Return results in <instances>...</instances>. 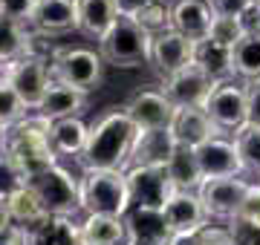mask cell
<instances>
[{
	"label": "cell",
	"instance_id": "cell-1",
	"mask_svg": "<svg viewBox=\"0 0 260 245\" xmlns=\"http://www.w3.org/2000/svg\"><path fill=\"white\" fill-rule=\"evenodd\" d=\"M49 133H52V121L44 118L41 113H29L23 121L3 130L0 153H6V159L18 168L23 182L38 179L41 173H47L49 168H55L61 161L58 153L52 150Z\"/></svg>",
	"mask_w": 260,
	"mask_h": 245
},
{
	"label": "cell",
	"instance_id": "cell-2",
	"mask_svg": "<svg viewBox=\"0 0 260 245\" xmlns=\"http://www.w3.org/2000/svg\"><path fill=\"white\" fill-rule=\"evenodd\" d=\"M136 124L121 107H110L90 124V139L81 153V170H127Z\"/></svg>",
	"mask_w": 260,
	"mask_h": 245
},
{
	"label": "cell",
	"instance_id": "cell-3",
	"mask_svg": "<svg viewBox=\"0 0 260 245\" xmlns=\"http://www.w3.org/2000/svg\"><path fill=\"white\" fill-rule=\"evenodd\" d=\"M81 217H119L133 211L124 170H81Z\"/></svg>",
	"mask_w": 260,
	"mask_h": 245
},
{
	"label": "cell",
	"instance_id": "cell-4",
	"mask_svg": "<svg viewBox=\"0 0 260 245\" xmlns=\"http://www.w3.org/2000/svg\"><path fill=\"white\" fill-rule=\"evenodd\" d=\"M99 52H102L104 64L116 66V69H136V66L150 64V52H153V38L130 18H119L113 29L99 40Z\"/></svg>",
	"mask_w": 260,
	"mask_h": 245
},
{
	"label": "cell",
	"instance_id": "cell-5",
	"mask_svg": "<svg viewBox=\"0 0 260 245\" xmlns=\"http://www.w3.org/2000/svg\"><path fill=\"white\" fill-rule=\"evenodd\" d=\"M52 78L81 93H93L102 84L104 58L99 49L90 47H58L52 55Z\"/></svg>",
	"mask_w": 260,
	"mask_h": 245
},
{
	"label": "cell",
	"instance_id": "cell-6",
	"mask_svg": "<svg viewBox=\"0 0 260 245\" xmlns=\"http://www.w3.org/2000/svg\"><path fill=\"white\" fill-rule=\"evenodd\" d=\"M49 217H81V185L73 170L58 161L55 168L29 182Z\"/></svg>",
	"mask_w": 260,
	"mask_h": 245
},
{
	"label": "cell",
	"instance_id": "cell-7",
	"mask_svg": "<svg viewBox=\"0 0 260 245\" xmlns=\"http://www.w3.org/2000/svg\"><path fill=\"white\" fill-rule=\"evenodd\" d=\"M211 115V121L225 133L234 136L237 130H243L249 118V84L240 78H229V81H217L214 93L208 95V101L203 107Z\"/></svg>",
	"mask_w": 260,
	"mask_h": 245
},
{
	"label": "cell",
	"instance_id": "cell-8",
	"mask_svg": "<svg viewBox=\"0 0 260 245\" xmlns=\"http://www.w3.org/2000/svg\"><path fill=\"white\" fill-rule=\"evenodd\" d=\"M251 182L243 176H232V179H205L197 190V196L205 208L208 222H234L240 214L243 202L249 196Z\"/></svg>",
	"mask_w": 260,
	"mask_h": 245
},
{
	"label": "cell",
	"instance_id": "cell-9",
	"mask_svg": "<svg viewBox=\"0 0 260 245\" xmlns=\"http://www.w3.org/2000/svg\"><path fill=\"white\" fill-rule=\"evenodd\" d=\"M3 75L15 87V93L20 95V101L29 107V113H35L41 101H44V95L47 90L52 87V66L49 61L44 58H35V55H23L18 61H12V64L3 66Z\"/></svg>",
	"mask_w": 260,
	"mask_h": 245
},
{
	"label": "cell",
	"instance_id": "cell-10",
	"mask_svg": "<svg viewBox=\"0 0 260 245\" xmlns=\"http://www.w3.org/2000/svg\"><path fill=\"white\" fill-rule=\"evenodd\" d=\"M121 110L136 124V130H168L171 121H174V113H177V107L168 101V95L159 87L133 93L121 104Z\"/></svg>",
	"mask_w": 260,
	"mask_h": 245
},
{
	"label": "cell",
	"instance_id": "cell-11",
	"mask_svg": "<svg viewBox=\"0 0 260 245\" xmlns=\"http://www.w3.org/2000/svg\"><path fill=\"white\" fill-rule=\"evenodd\" d=\"M214 87H217V81H211L200 66L191 64L182 72H177V75L162 78L159 90L168 95V101L177 110H185V107H205L208 95L214 93Z\"/></svg>",
	"mask_w": 260,
	"mask_h": 245
},
{
	"label": "cell",
	"instance_id": "cell-12",
	"mask_svg": "<svg viewBox=\"0 0 260 245\" xmlns=\"http://www.w3.org/2000/svg\"><path fill=\"white\" fill-rule=\"evenodd\" d=\"M130 185V199L133 208H150V211H162L165 202L174 193L171 176L165 168H127L124 170Z\"/></svg>",
	"mask_w": 260,
	"mask_h": 245
},
{
	"label": "cell",
	"instance_id": "cell-13",
	"mask_svg": "<svg viewBox=\"0 0 260 245\" xmlns=\"http://www.w3.org/2000/svg\"><path fill=\"white\" fill-rule=\"evenodd\" d=\"M197 156H200V168H203L205 179H232V176L246 173L234 136H217L211 142H205L203 147H197Z\"/></svg>",
	"mask_w": 260,
	"mask_h": 245
},
{
	"label": "cell",
	"instance_id": "cell-14",
	"mask_svg": "<svg viewBox=\"0 0 260 245\" xmlns=\"http://www.w3.org/2000/svg\"><path fill=\"white\" fill-rule=\"evenodd\" d=\"M194 64V40L168 29L153 38V52H150V66L156 69L159 78H171L182 72L185 66Z\"/></svg>",
	"mask_w": 260,
	"mask_h": 245
},
{
	"label": "cell",
	"instance_id": "cell-15",
	"mask_svg": "<svg viewBox=\"0 0 260 245\" xmlns=\"http://www.w3.org/2000/svg\"><path fill=\"white\" fill-rule=\"evenodd\" d=\"M177 147L179 144L171 127L168 130H139L130 147L127 168H168Z\"/></svg>",
	"mask_w": 260,
	"mask_h": 245
},
{
	"label": "cell",
	"instance_id": "cell-16",
	"mask_svg": "<svg viewBox=\"0 0 260 245\" xmlns=\"http://www.w3.org/2000/svg\"><path fill=\"white\" fill-rule=\"evenodd\" d=\"M29 29H35L47 38H58L67 32H81L78 0H38V9L29 20Z\"/></svg>",
	"mask_w": 260,
	"mask_h": 245
},
{
	"label": "cell",
	"instance_id": "cell-17",
	"mask_svg": "<svg viewBox=\"0 0 260 245\" xmlns=\"http://www.w3.org/2000/svg\"><path fill=\"white\" fill-rule=\"evenodd\" d=\"M162 214H165L171 234H197L203 225H208V217H205V208L197 190H174Z\"/></svg>",
	"mask_w": 260,
	"mask_h": 245
},
{
	"label": "cell",
	"instance_id": "cell-18",
	"mask_svg": "<svg viewBox=\"0 0 260 245\" xmlns=\"http://www.w3.org/2000/svg\"><path fill=\"white\" fill-rule=\"evenodd\" d=\"M214 23V9L208 0H174L171 3V29L185 35L188 40H200L208 38Z\"/></svg>",
	"mask_w": 260,
	"mask_h": 245
},
{
	"label": "cell",
	"instance_id": "cell-19",
	"mask_svg": "<svg viewBox=\"0 0 260 245\" xmlns=\"http://www.w3.org/2000/svg\"><path fill=\"white\" fill-rule=\"evenodd\" d=\"M171 133L177 144L182 147H203L205 142H211L217 136H225L217 124L211 121V115L205 113L203 107H185V110H177L174 113V121H171Z\"/></svg>",
	"mask_w": 260,
	"mask_h": 245
},
{
	"label": "cell",
	"instance_id": "cell-20",
	"mask_svg": "<svg viewBox=\"0 0 260 245\" xmlns=\"http://www.w3.org/2000/svg\"><path fill=\"white\" fill-rule=\"evenodd\" d=\"M87 110V93L75 90V87H67L61 81H52V87L47 90L44 101L35 113H41L49 121H61V118H73V115H81Z\"/></svg>",
	"mask_w": 260,
	"mask_h": 245
},
{
	"label": "cell",
	"instance_id": "cell-21",
	"mask_svg": "<svg viewBox=\"0 0 260 245\" xmlns=\"http://www.w3.org/2000/svg\"><path fill=\"white\" fill-rule=\"evenodd\" d=\"M87 139H90V124L84 121L81 115L52 121L49 142H52V150L58 153V159H81Z\"/></svg>",
	"mask_w": 260,
	"mask_h": 245
},
{
	"label": "cell",
	"instance_id": "cell-22",
	"mask_svg": "<svg viewBox=\"0 0 260 245\" xmlns=\"http://www.w3.org/2000/svg\"><path fill=\"white\" fill-rule=\"evenodd\" d=\"M32 245H84L81 217H47L29 231Z\"/></svg>",
	"mask_w": 260,
	"mask_h": 245
},
{
	"label": "cell",
	"instance_id": "cell-23",
	"mask_svg": "<svg viewBox=\"0 0 260 245\" xmlns=\"http://www.w3.org/2000/svg\"><path fill=\"white\" fill-rule=\"evenodd\" d=\"M124 222H127V239H142V242H156V245L171 242V228H168L162 211L133 208L124 217Z\"/></svg>",
	"mask_w": 260,
	"mask_h": 245
},
{
	"label": "cell",
	"instance_id": "cell-24",
	"mask_svg": "<svg viewBox=\"0 0 260 245\" xmlns=\"http://www.w3.org/2000/svg\"><path fill=\"white\" fill-rule=\"evenodd\" d=\"M78 18L87 38L102 40L121 15L116 9V0H78Z\"/></svg>",
	"mask_w": 260,
	"mask_h": 245
},
{
	"label": "cell",
	"instance_id": "cell-25",
	"mask_svg": "<svg viewBox=\"0 0 260 245\" xmlns=\"http://www.w3.org/2000/svg\"><path fill=\"white\" fill-rule=\"evenodd\" d=\"M194 64L203 69L211 81H229L234 75V49H225L214 40H200L194 44Z\"/></svg>",
	"mask_w": 260,
	"mask_h": 245
},
{
	"label": "cell",
	"instance_id": "cell-26",
	"mask_svg": "<svg viewBox=\"0 0 260 245\" xmlns=\"http://www.w3.org/2000/svg\"><path fill=\"white\" fill-rule=\"evenodd\" d=\"M6 211H9L12 222L20 225V228H26V231H32L35 225H41V222L49 217L47 208H44V202L38 199L35 188H32L29 182H23V185L6 199Z\"/></svg>",
	"mask_w": 260,
	"mask_h": 245
},
{
	"label": "cell",
	"instance_id": "cell-27",
	"mask_svg": "<svg viewBox=\"0 0 260 245\" xmlns=\"http://www.w3.org/2000/svg\"><path fill=\"white\" fill-rule=\"evenodd\" d=\"M165 170H168V176H171L174 190H200V185L205 182L203 168H200V156H197L194 147H182L179 144Z\"/></svg>",
	"mask_w": 260,
	"mask_h": 245
},
{
	"label": "cell",
	"instance_id": "cell-28",
	"mask_svg": "<svg viewBox=\"0 0 260 245\" xmlns=\"http://www.w3.org/2000/svg\"><path fill=\"white\" fill-rule=\"evenodd\" d=\"M84 245H127V222L119 217H81Z\"/></svg>",
	"mask_w": 260,
	"mask_h": 245
},
{
	"label": "cell",
	"instance_id": "cell-29",
	"mask_svg": "<svg viewBox=\"0 0 260 245\" xmlns=\"http://www.w3.org/2000/svg\"><path fill=\"white\" fill-rule=\"evenodd\" d=\"M234 75L246 84L260 81V32H249L234 47Z\"/></svg>",
	"mask_w": 260,
	"mask_h": 245
},
{
	"label": "cell",
	"instance_id": "cell-30",
	"mask_svg": "<svg viewBox=\"0 0 260 245\" xmlns=\"http://www.w3.org/2000/svg\"><path fill=\"white\" fill-rule=\"evenodd\" d=\"M26 44H29V26L0 18V66L26 55Z\"/></svg>",
	"mask_w": 260,
	"mask_h": 245
},
{
	"label": "cell",
	"instance_id": "cell-31",
	"mask_svg": "<svg viewBox=\"0 0 260 245\" xmlns=\"http://www.w3.org/2000/svg\"><path fill=\"white\" fill-rule=\"evenodd\" d=\"M234 142H237V150L243 156L246 173L257 176V182H260V124L249 121L243 130L234 133Z\"/></svg>",
	"mask_w": 260,
	"mask_h": 245
},
{
	"label": "cell",
	"instance_id": "cell-32",
	"mask_svg": "<svg viewBox=\"0 0 260 245\" xmlns=\"http://www.w3.org/2000/svg\"><path fill=\"white\" fill-rule=\"evenodd\" d=\"M29 115V107L20 101V95L15 93V87L6 81V75L0 78V130H9L18 121H23Z\"/></svg>",
	"mask_w": 260,
	"mask_h": 245
},
{
	"label": "cell",
	"instance_id": "cell-33",
	"mask_svg": "<svg viewBox=\"0 0 260 245\" xmlns=\"http://www.w3.org/2000/svg\"><path fill=\"white\" fill-rule=\"evenodd\" d=\"M130 20H136L150 38H156V35H162V32L171 29V3H168V0H153L145 9L136 12Z\"/></svg>",
	"mask_w": 260,
	"mask_h": 245
},
{
	"label": "cell",
	"instance_id": "cell-34",
	"mask_svg": "<svg viewBox=\"0 0 260 245\" xmlns=\"http://www.w3.org/2000/svg\"><path fill=\"white\" fill-rule=\"evenodd\" d=\"M246 35H249V32H246V26H243L240 18H223V15H214L208 40H214V44H220V47H225V49H234Z\"/></svg>",
	"mask_w": 260,
	"mask_h": 245
},
{
	"label": "cell",
	"instance_id": "cell-35",
	"mask_svg": "<svg viewBox=\"0 0 260 245\" xmlns=\"http://www.w3.org/2000/svg\"><path fill=\"white\" fill-rule=\"evenodd\" d=\"M35 9H38V0H0V18L23 23V26H29Z\"/></svg>",
	"mask_w": 260,
	"mask_h": 245
},
{
	"label": "cell",
	"instance_id": "cell-36",
	"mask_svg": "<svg viewBox=\"0 0 260 245\" xmlns=\"http://www.w3.org/2000/svg\"><path fill=\"white\" fill-rule=\"evenodd\" d=\"M197 236H200V245H237L229 222H208L197 231Z\"/></svg>",
	"mask_w": 260,
	"mask_h": 245
},
{
	"label": "cell",
	"instance_id": "cell-37",
	"mask_svg": "<svg viewBox=\"0 0 260 245\" xmlns=\"http://www.w3.org/2000/svg\"><path fill=\"white\" fill-rule=\"evenodd\" d=\"M237 222H243V225L260 231V182H251L249 196H246L240 214H237Z\"/></svg>",
	"mask_w": 260,
	"mask_h": 245
},
{
	"label": "cell",
	"instance_id": "cell-38",
	"mask_svg": "<svg viewBox=\"0 0 260 245\" xmlns=\"http://www.w3.org/2000/svg\"><path fill=\"white\" fill-rule=\"evenodd\" d=\"M20 185H23V176H20L18 168L6 159V153H0V199L6 202Z\"/></svg>",
	"mask_w": 260,
	"mask_h": 245
},
{
	"label": "cell",
	"instance_id": "cell-39",
	"mask_svg": "<svg viewBox=\"0 0 260 245\" xmlns=\"http://www.w3.org/2000/svg\"><path fill=\"white\" fill-rule=\"evenodd\" d=\"M208 3L214 15H223V18H243L254 6V0H208Z\"/></svg>",
	"mask_w": 260,
	"mask_h": 245
},
{
	"label": "cell",
	"instance_id": "cell-40",
	"mask_svg": "<svg viewBox=\"0 0 260 245\" xmlns=\"http://www.w3.org/2000/svg\"><path fill=\"white\" fill-rule=\"evenodd\" d=\"M0 245H32V239H29V231L20 225H6L0 228Z\"/></svg>",
	"mask_w": 260,
	"mask_h": 245
},
{
	"label": "cell",
	"instance_id": "cell-41",
	"mask_svg": "<svg viewBox=\"0 0 260 245\" xmlns=\"http://www.w3.org/2000/svg\"><path fill=\"white\" fill-rule=\"evenodd\" d=\"M249 118L254 124H260V81L249 84Z\"/></svg>",
	"mask_w": 260,
	"mask_h": 245
},
{
	"label": "cell",
	"instance_id": "cell-42",
	"mask_svg": "<svg viewBox=\"0 0 260 245\" xmlns=\"http://www.w3.org/2000/svg\"><path fill=\"white\" fill-rule=\"evenodd\" d=\"M148 3H153V0H116V9H119L121 18H133L139 9H145Z\"/></svg>",
	"mask_w": 260,
	"mask_h": 245
},
{
	"label": "cell",
	"instance_id": "cell-43",
	"mask_svg": "<svg viewBox=\"0 0 260 245\" xmlns=\"http://www.w3.org/2000/svg\"><path fill=\"white\" fill-rule=\"evenodd\" d=\"M168 245H200V236L197 234H171V242Z\"/></svg>",
	"mask_w": 260,
	"mask_h": 245
},
{
	"label": "cell",
	"instance_id": "cell-44",
	"mask_svg": "<svg viewBox=\"0 0 260 245\" xmlns=\"http://www.w3.org/2000/svg\"><path fill=\"white\" fill-rule=\"evenodd\" d=\"M254 6H257V9H260V0H254Z\"/></svg>",
	"mask_w": 260,
	"mask_h": 245
},
{
	"label": "cell",
	"instance_id": "cell-45",
	"mask_svg": "<svg viewBox=\"0 0 260 245\" xmlns=\"http://www.w3.org/2000/svg\"><path fill=\"white\" fill-rule=\"evenodd\" d=\"M0 78H3V66H0Z\"/></svg>",
	"mask_w": 260,
	"mask_h": 245
},
{
	"label": "cell",
	"instance_id": "cell-46",
	"mask_svg": "<svg viewBox=\"0 0 260 245\" xmlns=\"http://www.w3.org/2000/svg\"><path fill=\"white\" fill-rule=\"evenodd\" d=\"M0 139H3V130H0Z\"/></svg>",
	"mask_w": 260,
	"mask_h": 245
},
{
	"label": "cell",
	"instance_id": "cell-47",
	"mask_svg": "<svg viewBox=\"0 0 260 245\" xmlns=\"http://www.w3.org/2000/svg\"><path fill=\"white\" fill-rule=\"evenodd\" d=\"M257 32H260V26H257Z\"/></svg>",
	"mask_w": 260,
	"mask_h": 245
}]
</instances>
